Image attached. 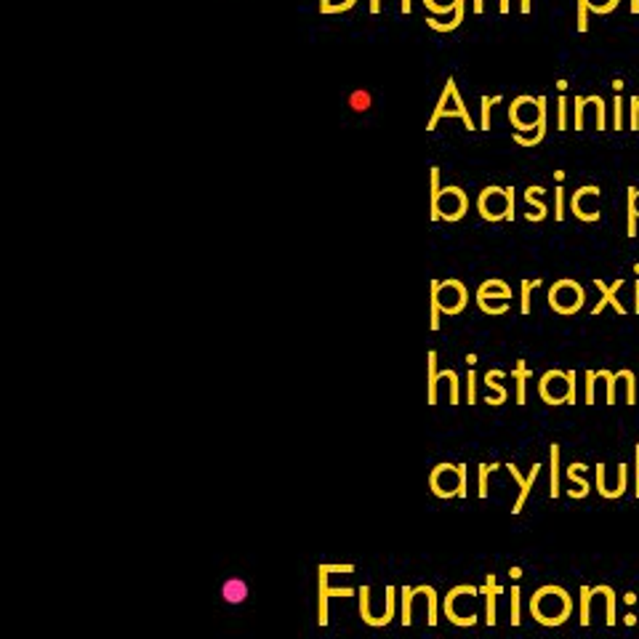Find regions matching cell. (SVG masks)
<instances>
[{"mask_svg":"<svg viewBox=\"0 0 639 639\" xmlns=\"http://www.w3.org/2000/svg\"><path fill=\"white\" fill-rule=\"evenodd\" d=\"M432 296L440 301V309L448 312V314H458L469 301L467 288L458 280H442V282L432 280Z\"/></svg>","mask_w":639,"mask_h":639,"instance_id":"cell-8","label":"cell"},{"mask_svg":"<svg viewBox=\"0 0 639 639\" xmlns=\"http://www.w3.org/2000/svg\"><path fill=\"white\" fill-rule=\"evenodd\" d=\"M530 613L538 623L543 626H559L570 618L573 600L565 588L559 586H543L538 588L530 600Z\"/></svg>","mask_w":639,"mask_h":639,"instance_id":"cell-1","label":"cell"},{"mask_svg":"<svg viewBox=\"0 0 639 639\" xmlns=\"http://www.w3.org/2000/svg\"><path fill=\"white\" fill-rule=\"evenodd\" d=\"M634 496L639 498V445H634Z\"/></svg>","mask_w":639,"mask_h":639,"instance_id":"cell-49","label":"cell"},{"mask_svg":"<svg viewBox=\"0 0 639 639\" xmlns=\"http://www.w3.org/2000/svg\"><path fill=\"white\" fill-rule=\"evenodd\" d=\"M496 298H498V301H509V298H512V288L503 282L501 277L485 280L483 285H480V291H477V304H480V309H483L485 314H503V312H509V304H503V307L493 304Z\"/></svg>","mask_w":639,"mask_h":639,"instance_id":"cell-9","label":"cell"},{"mask_svg":"<svg viewBox=\"0 0 639 639\" xmlns=\"http://www.w3.org/2000/svg\"><path fill=\"white\" fill-rule=\"evenodd\" d=\"M370 14H373V17L381 14V0H370Z\"/></svg>","mask_w":639,"mask_h":639,"instance_id":"cell-57","label":"cell"},{"mask_svg":"<svg viewBox=\"0 0 639 639\" xmlns=\"http://www.w3.org/2000/svg\"><path fill=\"white\" fill-rule=\"evenodd\" d=\"M440 376L448 381L450 405H458V376H456V370H440Z\"/></svg>","mask_w":639,"mask_h":639,"instance_id":"cell-38","label":"cell"},{"mask_svg":"<svg viewBox=\"0 0 639 639\" xmlns=\"http://www.w3.org/2000/svg\"><path fill=\"white\" fill-rule=\"evenodd\" d=\"M618 3L621 0H588V8H591V14L605 17V14H613L618 8Z\"/></svg>","mask_w":639,"mask_h":639,"instance_id":"cell-35","label":"cell"},{"mask_svg":"<svg viewBox=\"0 0 639 639\" xmlns=\"http://www.w3.org/2000/svg\"><path fill=\"white\" fill-rule=\"evenodd\" d=\"M626 208H631L639 219V190L637 187H629V190H626Z\"/></svg>","mask_w":639,"mask_h":639,"instance_id":"cell-45","label":"cell"},{"mask_svg":"<svg viewBox=\"0 0 639 639\" xmlns=\"http://www.w3.org/2000/svg\"><path fill=\"white\" fill-rule=\"evenodd\" d=\"M503 376H506L503 370H487V373H485V386H487V389H493V397L487 395V399H485L487 405H503V399H506V389L498 384Z\"/></svg>","mask_w":639,"mask_h":639,"instance_id":"cell-17","label":"cell"},{"mask_svg":"<svg viewBox=\"0 0 639 639\" xmlns=\"http://www.w3.org/2000/svg\"><path fill=\"white\" fill-rule=\"evenodd\" d=\"M503 96L498 93V96H483L480 99V112H483V118H480V131H490V109H493V104H501Z\"/></svg>","mask_w":639,"mask_h":639,"instance_id":"cell-24","label":"cell"},{"mask_svg":"<svg viewBox=\"0 0 639 639\" xmlns=\"http://www.w3.org/2000/svg\"><path fill=\"white\" fill-rule=\"evenodd\" d=\"M623 285H626V280H623V277H618V280H615V282H610V285H607L605 280L594 277V288H597V291L602 294V298H600V301L594 304V309H591V314H594V317H597V314H602V312H605V307H613V309L618 312V314H626L629 309L623 307L621 298H618V291H621Z\"/></svg>","mask_w":639,"mask_h":639,"instance_id":"cell-12","label":"cell"},{"mask_svg":"<svg viewBox=\"0 0 639 639\" xmlns=\"http://www.w3.org/2000/svg\"><path fill=\"white\" fill-rule=\"evenodd\" d=\"M349 107H352L354 112H368V109H370V93L363 91V88L354 91V93L349 96Z\"/></svg>","mask_w":639,"mask_h":639,"instance_id":"cell-34","label":"cell"},{"mask_svg":"<svg viewBox=\"0 0 639 639\" xmlns=\"http://www.w3.org/2000/svg\"><path fill=\"white\" fill-rule=\"evenodd\" d=\"M519 588H512V626H519Z\"/></svg>","mask_w":639,"mask_h":639,"instance_id":"cell-48","label":"cell"},{"mask_svg":"<svg viewBox=\"0 0 639 639\" xmlns=\"http://www.w3.org/2000/svg\"><path fill=\"white\" fill-rule=\"evenodd\" d=\"M573 112H575L573 128H575V131H584V128H586V96H575V99H573Z\"/></svg>","mask_w":639,"mask_h":639,"instance_id":"cell-26","label":"cell"},{"mask_svg":"<svg viewBox=\"0 0 639 639\" xmlns=\"http://www.w3.org/2000/svg\"><path fill=\"white\" fill-rule=\"evenodd\" d=\"M634 275H639V261L634 264Z\"/></svg>","mask_w":639,"mask_h":639,"instance_id":"cell-64","label":"cell"},{"mask_svg":"<svg viewBox=\"0 0 639 639\" xmlns=\"http://www.w3.org/2000/svg\"><path fill=\"white\" fill-rule=\"evenodd\" d=\"M426 370H429V405L437 402V381H440V370H437V352H429L426 354Z\"/></svg>","mask_w":639,"mask_h":639,"instance_id":"cell-23","label":"cell"},{"mask_svg":"<svg viewBox=\"0 0 639 639\" xmlns=\"http://www.w3.org/2000/svg\"><path fill=\"white\" fill-rule=\"evenodd\" d=\"M485 597H487V626H493L496 623V594H503L501 586H496V575L493 573H487V578H485V586L480 588Z\"/></svg>","mask_w":639,"mask_h":639,"instance_id":"cell-18","label":"cell"},{"mask_svg":"<svg viewBox=\"0 0 639 639\" xmlns=\"http://www.w3.org/2000/svg\"><path fill=\"white\" fill-rule=\"evenodd\" d=\"M354 3L357 0H320V14H325V17H330V14H344Z\"/></svg>","mask_w":639,"mask_h":639,"instance_id":"cell-25","label":"cell"},{"mask_svg":"<svg viewBox=\"0 0 639 639\" xmlns=\"http://www.w3.org/2000/svg\"><path fill=\"white\" fill-rule=\"evenodd\" d=\"M512 376H514V381H517V405H525V399H528V384L525 381L533 376V370L528 368V363L525 360H517V365H514V370H512Z\"/></svg>","mask_w":639,"mask_h":639,"instance_id":"cell-19","label":"cell"},{"mask_svg":"<svg viewBox=\"0 0 639 639\" xmlns=\"http://www.w3.org/2000/svg\"><path fill=\"white\" fill-rule=\"evenodd\" d=\"M597 370H586V405H594V389H597Z\"/></svg>","mask_w":639,"mask_h":639,"instance_id":"cell-44","label":"cell"},{"mask_svg":"<svg viewBox=\"0 0 639 639\" xmlns=\"http://www.w3.org/2000/svg\"><path fill=\"white\" fill-rule=\"evenodd\" d=\"M600 591H602V597H605V621H607V626H615V591L610 586H600Z\"/></svg>","mask_w":639,"mask_h":639,"instance_id":"cell-30","label":"cell"},{"mask_svg":"<svg viewBox=\"0 0 639 639\" xmlns=\"http://www.w3.org/2000/svg\"><path fill=\"white\" fill-rule=\"evenodd\" d=\"M496 469H501V464H480V498H485L487 496V474L490 471H496Z\"/></svg>","mask_w":639,"mask_h":639,"instance_id":"cell-40","label":"cell"},{"mask_svg":"<svg viewBox=\"0 0 639 639\" xmlns=\"http://www.w3.org/2000/svg\"><path fill=\"white\" fill-rule=\"evenodd\" d=\"M538 392L549 405H575V370H546Z\"/></svg>","mask_w":639,"mask_h":639,"instance_id":"cell-5","label":"cell"},{"mask_svg":"<svg viewBox=\"0 0 639 639\" xmlns=\"http://www.w3.org/2000/svg\"><path fill=\"white\" fill-rule=\"evenodd\" d=\"M485 222H514V187H485L477 197Z\"/></svg>","mask_w":639,"mask_h":639,"instance_id":"cell-3","label":"cell"},{"mask_svg":"<svg viewBox=\"0 0 639 639\" xmlns=\"http://www.w3.org/2000/svg\"><path fill=\"white\" fill-rule=\"evenodd\" d=\"M509 578L519 581V578H522V568H512V570H509Z\"/></svg>","mask_w":639,"mask_h":639,"instance_id":"cell-60","label":"cell"},{"mask_svg":"<svg viewBox=\"0 0 639 639\" xmlns=\"http://www.w3.org/2000/svg\"><path fill=\"white\" fill-rule=\"evenodd\" d=\"M222 594H224L226 602L237 605V602H242V600L248 597V586H245V581H242V578H229V581L224 584V588H222Z\"/></svg>","mask_w":639,"mask_h":639,"instance_id":"cell-21","label":"cell"},{"mask_svg":"<svg viewBox=\"0 0 639 639\" xmlns=\"http://www.w3.org/2000/svg\"><path fill=\"white\" fill-rule=\"evenodd\" d=\"M591 104H594V112H597V131H607V104L602 96H588Z\"/></svg>","mask_w":639,"mask_h":639,"instance_id":"cell-33","label":"cell"},{"mask_svg":"<svg viewBox=\"0 0 639 639\" xmlns=\"http://www.w3.org/2000/svg\"><path fill=\"white\" fill-rule=\"evenodd\" d=\"M411 588H402V623L408 626L411 623Z\"/></svg>","mask_w":639,"mask_h":639,"instance_id":"cell-47","label":"cell"},{"mask_svg":"<svg viewBox=\"0 0 639 639\" xmlns=\"http://www.w3.org/2000/svg\"><path fill=\"white\" fill-rule=\"evenodd\" d=\"M399 8H402V14H411L413 11V0H399Z\"/></svg>","mask_w":639,"mask_h":639,"instance_id":"cell-51","label":"cell"},{"mask_svg":"<svg viewBox=\"0 0 639 639\" xmlns=\"http://www.w3.org/2000/svg\"><path fill=\"white\" fill-rule=\"evenodd\" d=\"M509 8H512L509 0H498V11H501V14H509Z\"/></svg>","mask_w":639,"mask_h":639,"instance_id":"cell-59","label":"cell"},{"mask_svg":"<svg viewBox=\"0 0 639 639\" xmlns=\"http://www.w3.org/2000/svg\"><path fill=\"white\" fill-rule=\"evenodd\" d=\"M623 112H626L623 96L615 93V99H613V131H623Z\"/></svg>","mask_w":639,"mask_h":639,"instance_id":"cell-36","label":"cell"},{"mask_svg":"<svg viewBox=\"0 0 639 639\" xmlns=\"http://www.w3.org/2000/svg\"><path fill=\"white\" fill-rule=\"evenodd\" d=\"M568 115H570V102L565 99V93H559L557 99V128L568 131Z\"/></svg>","mask_w":639,"mask_h":639,"instance_id":"cell-32","label":"cell"},{"mask_svg":"<svg viewBox=\"0 0 639 639\" xmlns=\"http://www.w3.org/2000/svg\"><path fill=\"white\" fill-rule=\"evenodd\" d=\"M634 312L639 314V277H637V282H634Z\"/></svg>","mask_w":639,"mask_h":639,"instance_id":"cell-56","label":"cell"},{"mask_svg":"<svg viewBox=\"0 0 639 639\" xmlns=\"http://www.w3.org/2000/svg\"><path fill=\"white\" fill-rule=\"evenodd\" d=\"M549 99L546 96H528V93H522V96H517L514 102H512V107H509V120H512V128L517 131V134H528L530 131V136L538 131V125L546 120V115H549Z\"/></svg>","mask_w":639,"mask_h":639,"instance_id":"cell-2","label":"cell"},{"mask_svg":"<svg viewBox=\"0 0 639 639\" xmlns=\"http://www.w3.org/2000/svg\"><path fill=\"white\" fill-rule=\"evenodd\" d=\"M541 195H543V187H538V184H530V187L525 190V203L530 206V213H525L528 222H543L546 213H549V208H546V203H543Z\"/></svg>","mask_w":639,"mask_h":639,"instance_id":"cell-16","label":"cell"},{"mask_svg":"<svg viewBox=\"0 0 639 639\" xmlns=\"http://www.w3.org/2000/svg\"><path fill=\"white\" fill-rule=\"evenodd\" d=\"M554 86H557V91H559V93H565V91H568V86H570V83H568L565 78H559V80H557Z\"/></svg>","mask_w":639,"mask_h":639,"instance_id":"cell-55","label":"cell"},{"mask_svg":"<svg viewBox=\"0 0 639 639\" xmlns=\"http://www.w3.org/2000/svg\"><path fill=\"white\" fill-rule=\"evenodd\" d=\"M458 467L450 464H440L432 474V487L437 496H458V487H453V477H458Z\"/></svg>","mask_w":639,"mask_h":639,"instance_id":"cell-15","label":"cell"},{"mask_svg":"<svg viewBox=\"0 0 639 639\" xmlns=\"http://www.w3.org/2000/svg\"><path fill=\"white\" fill-rule=\"evenodd\" d=\"M623 86H626V83H623L621 78H615V80H613V91H615V93H621Z\"/></svg>","mask_w":639,"mask_h":639,"instance_id":"cell-58","label":"cell"},{"mask_svg":"<svg viewBox=\"0 0 639 639\" xmlns=\"http://www.w3.org/2000/svg\"><path fill=\"white\" fill-rule=\"evenodd\" d=\"M530 8H533V0H519V11L522 14H530Z\"/></svg>","mask_w":639,"mask_h":639,"instance_id":"cell-52","label":"cell"},{"mask_svg":"<svg viewBox=\"0 0 639 639\" xmlns=\"http://www.w3.org/2000/svg\"><path fill=\"white\" fill-rule=\"evenodd\" d=\"M467 365H469V368H471V365H477V354H474V352H471V354H467Z\"/></svg>","mask_w":639,"mask_h":639,"instance_id":"cell-63","label":"cell"},{"mask_svg":"<svg viewBox=\"0 0 639 639\" xmlns=\"http://www.w3.org/2000/svg\"><path fill=\"white\" fill-rule=\"evenodd\" d=\"M637 600H639V597L634 594V591H626V594H623V602H626V607L637 605Z\"/></svg>","mask_w":639,"mask_h":639,"instance_id":"cell-50","label":"cell"},{"mask_svg":"<svg viewBox=\"0 0 639 639\" xmlns=\"http://www.w3.org/2000/svg\"><path fill=\"white\" fill-rule=\"evenodd\" d=\"M588 0H575V27H578V33H588Z\"/></svg>","mask_w":639,"mask_h":639,"instance_id":"cell-31","label":"cell"},{"mask_svg":"<svg viewBox=\"0 0 639 639\" xmlns=\"http://www.w3.org/2000/svg\"><path fill=\"white\" fill-rule=\"evenodd\" d=\"M600 195L602 190L597 184H586V187H578L573 192V200H570V210L575 213V219L581 222H600Z\"/></svg>","mask_w":639,"mask_h":639,"instance_id":"cell-10","label":"cell"},{"mask_svg":"<svg viewBox=\"0 0 639 639\" xmlns=\"http://www.w3.org/2000/svg\"><path fill=\"white\" fill-rule=\"evenodd\" d=\"M584 301H586L584 285L570 280V277L557 280L552 288H549V307L557 314H575V312L584 307Z\"/></svg>","mask_w":639,"mask_h":639,"instance_id":"cell-7","label":"cell"},{"mask_svg":"<svg viewBox=\"0 0 639 639\" xmlns=\"http://www.w3.org/2000/svg\"><path fill=\"white\" fill-rule=\"evenodd\" d=\"M549 461H552V480H549V496L557 498L559 496V445L554 442L549 448Z\"/></svg>","mask_w":639,"mask_h":639,"instance_id":"cell-22","label":"cell"},{"mask_svg":"<svg viewBox=\"0 0 639 639\" xmlns=\"http://www.w3.org/2000/svg\"><path fill=\"white\" fill-rule=\"evenodd\" d=\"M429 190H432V192H429V195H432V200L437 197V195H440V190H442V181H440V168H437V165H432V168H429Z\"/></svg>","mask_w":639,"mask_h":639,"instance_id":"cell-43","label":"cell"},{"mask_svg":"<svg viewBox=\"0 0 639 639\" xmlns=\"http://www.w3.org/2000/svg\"><path fill=\"white\" fill-rule=\"evenodd\" d=\"M637 621L639 618L634 615V613H626V615H623V623H626V626H637Z\"/></svg>","mask_w":639,"mask_h":639,"instance_id":"cell-54","label":"cell"},{"mask_svg":"<svg viewBox=\"0 0 639 639\" xmlns=\"http://www.w3.org/2000/svg\"><path fill=\"white\" fill-rule=\"evenodd\" d=\"M432 17H426V24L434 33H453V17L458 0H421Z\"/></svg>","mask_w":639,"mask_h":639,"instance_id":"cell-11","label":"cell"},{"mask_svg":"<svg viewBox=\"0 0 639 639\" xmlns=\"http://www.w3.org/2000/svg\"><path fill=\"white\" fill-rule=\"evenodd\" d=\"M618 373H621L623 384H626V402H629V405H634V402H637V386H639L637 376H634L629 368H623V370H618Z\"/></svg>","mask_w":639,"mask_h":639,"instance_id":"cell-28","label":"cell"},{"mask_svg":"<svg viewBox=\"0 0 639 639\" xmlns=\"http://www.w3.org/2000/svg\"><path fill=\"white\" fill-rule=\"evenodd\" d=\"M421 588H424L426 602H429V626H434V623H437V597H434V588H429V586H421Z\"/></svg>","mask_w":639,"mask_h":639,"instance_id":"cell-42","label":"cell"},{"mask_svg":"<svg viewBox=\"0 0 639 639\" xmlns=\"http://www.w3.org/2000/svg\"><path fill=\"white\" fill-rule=\"evenodd\" d=\"M506 469H509V474L517 480L519 485V496H517V503H514V509H512V514H519L522 512V506H525V501H528V496H530V490H533V485H536L538 474H541V464H533V469H530V474L528 477H522L519 474V469L514 467V464H506Z\"/></svg>","mask_w":639,"mask_h":639,"instance_id":"cell-14","label":"cell"},{"mask_svg":"<svg viewBox=\"0 0 639 639\" xmlns=\"http://www.w3.org/2000/svg\"><path fill=\"white\" fill-rule=\"evenodd\" d=\"M554 219L565 222V187L562 184H557V190H554Z\"/></svg>","mask_w":639,"mask_h":639,"instance_id":"cell-37","label":"cell"},{"mask_svg":"<svg viewBox=\"0 0 639 639\" xmlns=\"http://www.w3.org/2000/svg\"><path fill=\"white\" fill-rule=\"evenodd\" d=\"M467 395H469V405H474V399H477V376H474L471 368H469L467 376Z\"/></svg>","mask_w":639,"mask_h":639,"instance_id":"cell-46","label":"cell"},{"mask_svg":"<svg viewBox=\"0 0 639 639\" xmlns=\"http://www.w3.org/2000/svg\"><path fill=\"white\" fill-rule=\"evenodd\" d=\"M629 11H631V14H639V0H629Z\"/></svg>","mask_w":639,"mask_h":639,"instance_id":"cell-61","label":"cell"},{"mask_svg":"<svg viewBox=\"0 0 639 639\" xmlns=\"http://www.w3.org/2000/svg\"><path fill=\"white\" fill-rule=\"evenodd\" d=\"M597 490H600V496L602 498H621L623 493H626V487H629V464H618V485L615 487H610L607 485V471H605V464H597Z\"/></svg>","mask_w":639,"mask_h":639,"instance_id":"cell-13","label":"cell"},{"mask_svg":"<svg viewBox=\"0 0 639 639\" xmlns=\"http://www.w3.org/2000/svg\"><path fill=\"white\" fill-rule=\"evenodd\" d=\"M471 11H474V14H483V11H485V0H471Z\"/></svg>","mask_w":639,"mask_h":639,"instance_id":"cell-53","label":"cell"},{"mask_svg":"<svg viewBox=\"0 0 639 639\" xmlns=\"http://www.w3.org/2000/svg\"><path fill=\"white\" fill-rule=\"evenodd\" d=\"M469 210L467 192L456 184L442 187L432 200V222H461Z\"/></svg>","mask_w":639,"mask_h":639,"instance_id":"cell-6","label":"cell"},{"mask_svg":"<svg viewBox=\"0 0 639 639\" xmlns=\"http://www.w3.org/2000/svg\"><path fill=\"white\" fill-rule=\"evenodd\" d=\"M637 229H639L637 213H634L631 208H626V235H629V240H631V237H637Z\"/></svg>","mask_w":639,"mask_h":639,"instance_id":"cell-41","label":"cell"},{"mask_svg":"<svg viewBox=\"0 0 639 639\" xmlns=\"http://www.w3.org/2000/svg\"><path fill=\"white\" fill-rule=\"evenodd\" d=\"M554 181L562 184V181H565V171H554Z\"/></svg>","mask_w":639,"mask_h":639,"instance_id":"cell-62","label":"cell"},{"mask_svg":"<svg viewBox=\"0 0 639 639\" xmlns=\"http://www.w3.org/2000/svg\"><path fill=\"white\" fill-rule=\"evenodd\" d=\"M543 285V280H522V301H519V312L530 314V294Z\"/></svg>","mask_w":639,"mask_h":639,"instance_id":"cell-27","label":"cell"},{"mask_svg":"<svg viewBox=\"0 0 639 639\" xmlns=\"http://www.w3.org/2000/svg\"><path fill=\"white\" fill-rule=\"evenodd\" d=\"M591 597H594V588L581 586V626L591 623Z\"/></svg>","mask_w":639,"mask_h":639,"instance_id":"cell-29","label":"cell"},{"mask_svg":"<svg viewBox=\"0 0 639 639\" xmlns=\"http://www.w3.org/2000/svg\"><path fill=\"white\" fill-rule=\"evenodd\" d=\"M584 471H586L584 464H570V467H568V480L578 487V490L573 493V498H586L588 496V480L584 477Z\"/></svg>","mask_w":639,"mask_h":639,"instance_id":"cell-20","label":"cell"},{"mask_svg":"<svg viewBox=\"0 0 639 639\" xmlns=\"http://www.w3.org/2000/svg\"><path fill=\"white\" fill-rule=\"evenodd\" d=\"M445 118H461L464 125H467V131H477V125H474L471 115H469V107L464 104V99H461V93H458V88H456V80H453V78L445 80V88H442V93H440V102H437L432 118H429V123H426V131H434V128H437V123L445 120Z\"/></svg>","mask_w":639,"mask_h":639,"instance_id":"cell-4","label":"cell"},{"mask_svg":"<svg viewBox=\"0 0 639 639\" xmlns=\"http://www.w3.org/2000/svg\"><path fill=\"white\" fill-rule=\"evenodd\" d=\"M629 131H639V96L629 99Z\"/></svg>","mask_w":639,"mask_h":639,"instance_id":"cell-39","label":"cell"}]
</instances>
